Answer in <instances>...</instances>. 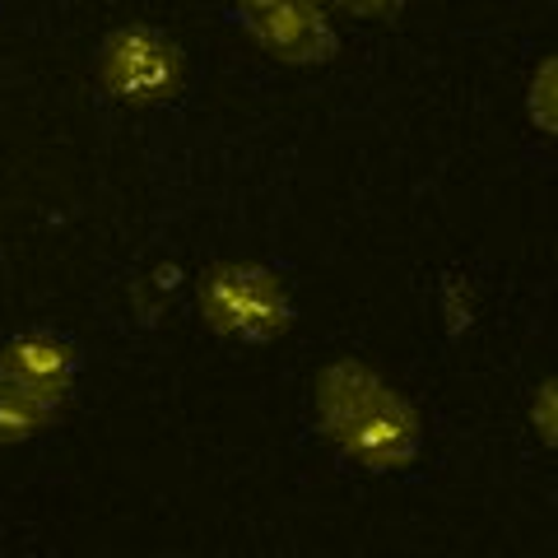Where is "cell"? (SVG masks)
<instances>
[{
	"instance_id": "1",
	"label": "cell",
	"mask_w": 558,
	"mask_h": 558,
	"mask_svg": "<svg viewBox=\"0 0 558 558\" xmlns=\"http://www.w3.org/2000/svg\"><path fill=\"white\" fill-rule=\"evenodd\" d=\"M312 410L322 438L368 475L405 470L424 447L418 410L363 359L326 363L312 381Z\"/></svg>"
},
{
	"instance_id": "2",
	"label": "cell",
	"mask_w": 558,
	"mask_h": 558,
	"mask_svg": "<svg viewBox=\"0 0 558 558\" xmlns=\"http://www.w3.org/2000/svg\"><path fill=\"white\" fill-rule=\"evenodd\" d=\"M201 317L223 340L266 344L293 326V299L284 275L256 260H219L201 275Z\"/></svg>"
},
{
	"instance_id": "3",
	"label": "cell",
	"mask_w": 558,
	"mask_h": 558,
	"mask_svg": "<svg viewBox=\"0 0 558 558\" xmlns=\"http://www.w3.org/2000/svg\"><path fill=\"white\" fill-rule=\"evenodd\" d=\"M186 57L168 33L149 24L112 28L98 47V84L131 108H163L182 94Z\"/></svg>"
},
{
	"instance_id": "4",
	"label": "cell",
	"mask_w": 558,
	"mask_h": 558,
	"mask_svg": "<svg viewBox=\"0 0 558 558\" xmlns=\"http://www.w3.org/2000/svg\"><path fill=\"white\" fill-rule=\"evenodd\" d=\"M238 20L266 57L284 65H326L340 51L322 0H238Z\"/></svg>"
},
{
	"instance_id": "5",
	"label": "cell",
	"mask_w": 558,
	"mask_h": 558,
	"mask_svg": "<svg viewBox=\"0 0 558 558\" xmlns=\"http://www.w3.org/2000/svg\"><path fill=\"white\" fill-rule=\"evenodd\" d=\"M75 373L80 349L51 330H24L0 349V387L28 391L38 400H51V405H61L65 391L75 387Z\"/></svg>"
},
{
	"instance_id": "6",
	"label": "cell",
	"mask_w": 558,
	"mask_h": 558,
	"mask_svg": "<svg viewBox=\"0 0 558 558\" xmlns=\"http://www.w3.org/2000/svg\"><path fill=\"white\" fill-rule=\"evenodd\" d=\"M61 405L51 400H38L28 391H14V387H0V447H14V442H28L57 418Z\"/></svg>"
},
{
	"instance_id": "7",
	"label": "cell",
	"mask_w": 558,
	"mask_h": 558,
	"mask_svg": "<svg viewBox=\"0 0 558 558\" xmlns=\"http://www.w3.org/2000/svg\"><path fill=\"white\" fill-rule=\"evenodd\" d=\"M336 5L349 14H363V20H387V14H396L405 0H336Z\"/></svg>"
},
{
	"instance_id": "8",
	"label": "cell",
	"mask_w": 558,
	"mask_h": 558,
	"mask_svg": "<svg viewBox=\"0 0 558 558\" xmlns=\"http://www.w3.org/2000/svg\"><path fill=\"white\" fill-rule=\"evenodd\" d=\"M549 94H554V61L545 65V75H535V89H531V112H539V98H545V117H539V126L554 131V112H549Z\"/></svg>"
}]
</instances>
